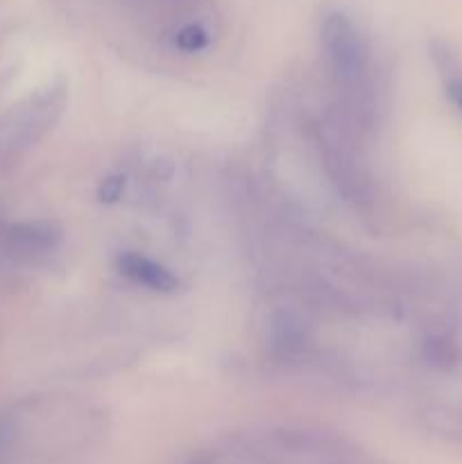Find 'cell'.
<instances>
[{
    "mask_svg": "<svg viewBox=\"0 0 462 464\" xmlns=\"http://www.w3.org/2000/svg\"><path fill=\"white\" fill-rule=\"evenodd\" d=\"M320 41L335 84L344 91L349 107L362 118L374 111L371 104V50L356 23L344 12L331 9L322 16Z\"/></svg>",
    "mask_w": 462,
    "mask_h": 464,
    "instance_id": "obj_1",
    "label": "cell"
},
{
    "mask_svg": "<svg viewBox=\"0 0 462 464\" xmlns=\"http://www.w3.org/2000/svg\"><path fill=\"white\" fill-rule=\"evenodd\" d=\"M122 190H125V177L111 175L102 181V186H100V199H102V202H116L122 195Z\"/></svg>",
    "mask_w": 462,
    "mask_h": 464,
    "instance_id": "obj_7",
    "label": "cell"
},
{
    "mask_svg": "<svg viewBox=\"0 0 462 464\" xmlns=\"http://www.w3.org/2000/svg\"><path fill=\"white\" fill-rule=\"evenodd\" d=\"M62 240V231L45 220L18 222L9 229V247L21 256H41L53 252Z\"/></svg>",
    "mask_w": 462,
    "mask_h": 464,
    "instance_id": "obj_4",
    "label": "cell"
},
{
    "mask_svg": "<svg viewBox=\"0 0 462 464\" xmlns=\"http://www.w3.org/2000/svg\"><path fill=\"white\" fill-rule=\"evenodd\" d=\"M447 93H448V100H451V102L462 111V77L460 75L448 77Z\"/></svg>",
    "mask_w": 462,
    "mask_h": 464,
    "instance_id": "obj_8",
    "label": "cell"
},
{
    "mask_svg": "<svg viewBox=\"0 0 462 464\" xmlns=\"http://www.w3.org/2000/svg\"><path fill=\"white\" fill-rule=\"evenodd\" d=\"M424 356L426 361L433 362L435 367L447 370V367L456 365L457 358H460V344H457L451 335L435 334L424 343Z\"/></svg>",
    "mask_w": 462,
    "mask_h": 464,
    "instance_id": "obj_5",
    "label": "cell"
},
{
    "mask_svg": "<svg viewBox=\"0 0 462 464\" xmlns=\"http://www.w3.org/2000/svg\"><path fill=\"white\" fill-rule=\"evenodd\" d=\"M118 270H120L122 276L134 281L136 285H143V288L154 290V293H175L177 285H179L177 276L168 267L152 261L149 256H143V254H120L118 256Z\"/></svg>",
    "mask_w": 462,
    "mask_h": 464,
    "instance_id": "obj_3",
    "label": "cell"
},
{
    "mask_svg": "<svg viewBox=\"0 0 462 464\" xmlns=\"http://www.w3.org/2000/svg\"><path fill=\"white\" fill-rule=\"evenodd\" d=\"M172 44L184 53H197L208 45V32L199 23H186L172 36Z\"/></svg>",
    "mask_w": 462,
    "mask_h": 464,
    "instance_id": "obj_6",
    "label": "cell"
},
{
    "mask_svg": "<svg viewBox=\"0 0 462 464\" xmlns=\"http://www.w3.org/2000/svg\"><path fill=\"white\" fill-rule=\"evenodd\" d=\"M63 102H66V91L48 89L27 100L25 104H21L7 118L3 131H0V150H3V154L25 152L30 145H34L57 121Z\"/></svg>",
    "mask_w": 462,
    "mask_h": 464,
    "instance_id": "obj_2",
    "label": "cell"
}]
</instances>
